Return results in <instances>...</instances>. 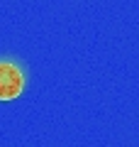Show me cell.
Instances as JSON below:
<instances>
[{
    "mask_svg": "<svg viewBox=\"0 0 139 147\" xmlns=\"http://www.w3.org/2000/svg\"><path fill=\"white\" fill-rule=\"evenodd\" d=\"M25 88L22 71L10 61H0V100H12Z\"/></svg>",
    "mask_w": 139,
    "mask_h": 147,
    "instance_id": "6da1fadb",
    "label": "cell"
}]
</instances>
